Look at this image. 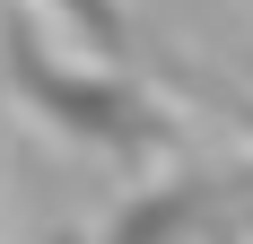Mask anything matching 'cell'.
I'll return each instance as SVG.
<instances>
[{
    "mask_svg": "<svg viewBox=\"0 0 253 244\" xmlns=\"http://www.w3.org/2000/svg\"><path fill=\"white\" fill-rule=\"evenodd\" d=\"M0 79H9V96L26 114L61 131L70 148H96L114 166H157V157H175V114L140 87L131 70L114 61H70V52H52L44 35H26L18 18L0 26Z\"/></svg>",
    "mask_w": 253,
    "mask_h": 244,
    "instance_id": "obj_1",
    "label": "cell"
},
{
    "mask_svg": "<svg viewBox=\"0 0 253 244\" xmlns=\"http://www.w3.org/2000/svg\"><path fill=\"white\" fill-rule=\"evenodd\" d=\"M87 244H253V166H175L140 183Z\"/></svg>",
    "mask_w": 253,
    "mask_h": 244,
    "instance_id": "obj_2",
    "label": "cell"
},
{
    "mask_svg": "<svg viewBox=\"0 0 253 244\" xmlns=\"http://www.w3.org/2000/svg\"><path fill=\"white\" fill-rule=\"evenodd\" d=\"M35 9H52V18L70 26L79 44H96L105 61L131 52V9H123V0H35Z\"/></svg>",
    "mask_w": 253,
    "mask_h": 244,
    "instance_id": "obj_3",
    "label": "cell"
}]
</instances>
